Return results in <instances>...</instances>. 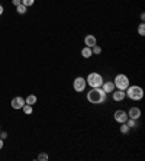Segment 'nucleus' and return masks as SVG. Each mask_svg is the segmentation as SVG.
I'll return each instance as SVG.
<instances>
[{"mask_svg":"<svg viewBox=\"0 0 145 161\" xmlns=\"http://www.w3.org/2000/svg\"><path fill=\"white\" fill-rule=\"evenodd\" d=\"M106 96H107V93H105L102 90V87H96L87 93V100L92 105H102V103L106 102Z\"/></svg>","mask_w":145,"mask_h":161,"instance_id":"f257e3e1","label":"nucleus"},{"mask_svg":"<svg viewBox=\"0 0 145 161\" xmlns=\"http://www.w3.org/2000/svg\"><path fill=\"white\" fill-rule=\"evenodd\" d=\"M92 52L96 54V55H99V54H102V48L100 47H97V44H96L94 47H92Z\"/></svg>","mask_w":145,"mask_h":161,"instance_id":"6ab92c4d","label":"nucleus"},{"mask_svg":"<svg viewBox=\"0 0 145 161\" xmlns=\"http://www.w3.org/2000/svg\"><path fill=\"white\" fill-rule=\"evenodd\" d=\"M102 90H103L105 93H112V92L115 90L113 81H103V84H102Z\"/></svg>","mask_w":145,"mask_h":161,"instance_id":"1a4fd4ad","label":"nucleus"},{"mask_svg":"<svg viewBox=\"0 0 145 161\" xmlns=\"http://www.w3.org/2000/svg\"><path fill=\"white\" fill-rule=\"evenodd\" d=\"M86 86H87V81L84 77H75L74 81H73V87H74L75 92H84L86 90Z\"/></svg>","mask_w":145,"mask_h":161,"instance_id":"39448f33","label":"nucleus"},{"mask_svg":"<svg viewBox=\"0 0 145 161\" xmlns=\"http://www.w3.org/2000/svg\"><path fill=\"white\" fill-rule=\"evenodd\" d=\"M34 3H35V0H22V5L26 6V7L28 6H32Z\"/></svg>","mask_w":145,"mask_h":161,"instance_id":"aec40b11","label":"nucleus"},{"mask_svg":"<svg viewBox=\"0 0 145 161\" xmlns=\"http://www.w3.org/2000/svg\"><path fill=\"white\" fill-rule=\"evenodd\" d=\"M81 55H83V58H90V57L93 55L92 48H88V47H84V48L81 49Z\"/></svg>","mask_w":145,"mask_h":161,"instance_id":"f8f14e48","label":"nucleus"},{"mask_svg":"<svg viewBox=\"0 0 145 161\" xmlns=\"http://www.w3.org/2000/svg\"><path fill=\"white\" fill-rule=\"evenodd\" d=\"M16 12H18L19 15H25L26 13V6H23V5L16 6Z\"/></svg>","mask_w":145,"mask_h":161,"instance_id":"dca6fc26","label":"nucleus"},{"mask_svg":"<svg viewBox=\"0 0 145 161\" xmlns=\"http://www.w3.org/2000/svg\"><path fill=\"white\" fill-rule=\"evenodd\" d=\"M125 123H126L129 128H136V126H138V123H136V119H131V118H128Z\"/></svg>","mask_w":145,"mask_h":161,"instance_id":"2eb2a0df","label":"nucleus"},{"mask_svg":"<svg viewBox=\"0 0 145 161\" xmlns=\"http://www.w3.org/2000/svg\"><path fill=\"white\" fill-rule=\"evenodd\" d=\"M84 44H86V47H88V48L94 47V45L97 44L96 36H94V35H87L86 38H84Z\"/></svg>","mask_w":145,"mask_h":161,"instance_id":"9d476101","label":"nucleus"},{"mask_svg":"<svg viewBox=\"0 0 145 161\" xmlns=\"http://www.w3.org/2000/svg\"><path fill=\"white\" fill-rule=\"evenodd\" d=\"M23 105H25V99L20 97V96L12 99V107H13V109H22Z\"/></svg>","mask_w":145,"mask_h":161,"instance_id":"6e6552de","label":"nucleus"},{"mask_svg":"<svg viewBox=\"0 0 145 161\" xmlns=\"http://www.w3.org/2000/svg\"><path fill=\"white\" fill-rule=\"evenodd\" d=\"M38 160L47 161V160H48V155H47V154H39V155H38Z\"/></svg>","mask_w":145,"mask_h":161,"instance_id":"412c9836","label":"nucleus"},{"mask_svg":"<svg viewBox=\"0 0 145 161\" xmlns=\"http://www.w3.org/2000/svg\"><path fill=\"white\" fill-rule=\"evenodd\" d=\"M113 118L116 122L123 123V122H126V119H128V113L125 112V110H116V112L113 113Z\"/></svg>","mask_w":145,"mask_h":161,"instance_id":"423d86ee","label":"nucleus"},{"mask_svg":"<svg viewBox=\"0 0 145 161\" xmlns=\"http://www.w3.org/2000/svg\"><path fill=\"white\" fill-rule=\"evenodd\" d=\"M129 131H131V128H129V126H128L126 123L123 122V123H122V126H120V132H122V134H128Z\"/></svg>","mask_w":145,"mask_h":161,"instance_id":"a211bd4d","label":"nucleus"},{"mask_svg":"<svg viewBox=\"0 0 145 161\" xmlns=\"http://www.w3.org/2000/svg\"><path fill=\"white\" fill-rule=\"evenodd\" d=\"M113 84H115V89L123 90V92L131 86L129 84V78H128V76H125V74H118V76L115 77Z\"/></svg>","mask_w":145,"mask_h":161,"instance_id":"20e7f679","label":"nucleus"},{"mask_svg":"<svg viewBox=\"0 0 145 161\" xmlns=\"http://www.w3.org/2000/svg\"><path fill=\"white\" fill-rule=\"evenodd\" d=\"M125 92H126L125 96H128L131 100H141L144 97V90L139 86H129Z\"/></svg>","mask_w":145,"mask_h":161,"instance_id":"f03ea898","label":"nucleus"},{"mask_svg":"<svg viewBox=\"0 0 145 161\" xmlns=\"http://www.w3.org/2000/svg\"><path fill=\"white\" fill-rule=\"evenodd\" d=\"M86 81H87V84L92 89H96V87H102V84H103V77L99 73H90L87 76V78H86Z\"/></svg>","mask_w":145,"mask_h":161,"instance_id":"7ed1b4c3","label":"nucleus"},{"mask_svg":"<svg viewBox=\"0 0 145 161\" xmlns=\"http://www.w3.org/2000/svg\"><path fill=\"white\" fill-rule=\"evenodd\" d=\"M138 34H139L141 36H144L145 35V23H139V26H138Z\"/></svg>","mask_w":145,"mask_h":161,"instance_id":"f3484780","label":"nucleus"},{"mask_svg":"<svg viewBox=\"0 0 145 161\" xmlns=\"http://www.w3.org/2000/svg\"><path fill=\"white\" fill-rule=\"evenodd\" d=\"M6 136H7V134H6V132H0V138H2V139H5Z\"/></svg>","mask_w":145,"mask_h":161,"instance_id":"5701e85b","label":"nucleus"},{"mask_svg":"<svg viewBox=\"0 0 145 161\" xmlns=\"http://www.w3.org/2000/svg\"><path fill=\"white\" fill-rule=\"evenodd\" d=\"M3 145H5V142H3V139L0 138V150H2V148H3Z\"/></svg>","mask_w":145,"mask_h":161,"instance_id":"b1692460","label":"nucleus"},{"mask_svg":"<svg viewBox=\"0 0 145 161\" xmlns=\"http://www.w3.org/2000/svg\"><path fill=\"white\" fill-rule=\"evenodd\" d=\"M3 12H5V9H3V6L0 5V16H2V15H3Z\"/></svg>","mask_w":145,"mask_h":161,"instance_id":"393cba45","label":"nucleus"},{"mask_svg":"<svg viewBox=\"0 0 145 161\" xmlns=\"http://www.w3.org/2000/svg\"><path fill=\"white\" fill-rule=\"evenodd\" d=\"M36 100H38V99H36V96L35 94H29V96H28L26 99H25V103H26V105H35L36 103Z\"/></svg>","mask_w":145,"mask_h":161,"instance_id":"ddd939ff","label":"nucleus"},{"mask_svg":"<svg viewBox=\"0 0 145 161\" xmlns=\"http://www.w3.org/2000/svg\"><path fill=\"white\" fill-rule=\"evenodd\" d=\"M112 94H113L115 102H122L123 99H125V92H123V90H113Z\"/></svg>","mask_w":145,"mask_h":161,"instance_id":"9b49d317","label":"nucleus"},{"mask_svg":"<svg viewBox=\"0 0 145 161\" xmlns=\"http://www.w3.org/2000/svg\"><path fill=\"white\" fill-rule=\"evenodd\" d=\"M22 110H23L25 115H32V112H34V107H32L31 105H26V103H25V105L22 106Z\"/></svg>","mask_w":145,"mask_h":161,"instance_id":"4468645a","label":"nucleus"},{"mask_svg":"<svg viewBox=\"0 0 145 161\" xmlns=\"http://www.w3.org/2000/svg\"><path fill=\"white\" fill-rule=\"evenodd\" d=\"M0 132H2V131H0Z\"/></svg>","mask_w":145,"mask_h":161,"instance_id":"a878e982","label":"nucleus"},{"mask_svg":"<svg viewBox=\"0 0 145 161\" xmlns=\"http://www.w3.org/2000/svg\"><path fill=\"white\" fill-rule=\"evenodd\" d=\"M12 3L15 6H19V5H22V0H12Z\"/></svg>","mask_w":145,"mask_h":161,"instance_id":"4be33fe9","label":"nucleus"},{"mask_svg":"<svg viewBox=\"0 0 145 161\" xmlns=\"http://www.w3.org/2000/svg\"><path fill=\"white\" fill-rule=\"evenodd\" d=\"M128 118H131V119H139L141 118V109L139 107H131L129 109V112H128Z\"/></svg>","mask_w":145,"mask_h":161,"instance_id":"0eeeda50","label":"nucleus"}]
</instances>
